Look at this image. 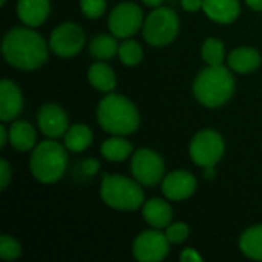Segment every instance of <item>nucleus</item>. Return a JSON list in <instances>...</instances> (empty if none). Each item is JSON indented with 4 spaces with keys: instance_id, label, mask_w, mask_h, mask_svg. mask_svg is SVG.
I'll list each match as a JSON object with an SVG mask.
<instances>
[{
    "instance_id": "19",
    "label": "nucleus",
    "mask_w": 262,
    "mask_h": 262,
    "mask_svg": "<svg viewBox=\"0 0 262 262\" xmlns=\"http://www.w3.org/2000/svg\"><path fill=\"white\" fill-rule=\"evenodd\" d=\"M37 134L32 124L28 121H14L9 127V143L18 152H28L34 149Z\"/></svg>"
},
{
    "instance_id": "28",
    "label": "nucleus",
    "mask_w": 262,
    "mask_h": 262,
    "mask_svg": "<svg viewBox=\"0 0 262 262\" xmlns=\"http://www.w3.org/2000/svg\"><path fill=\"white\" fill-rule=\"evenodd\" d=\"M190 235V229L186 223H173L166 227V236L172 244H183Z\"/></svg>"
},
{
    "instance_id": "8",
    "label": "nucleus",
    "mask_w": 262,
    "mask_h": 262,
    "mask_svg": "<svg viewBox=\"0 0 262 262\" xmlns=\"http://www.w3.org/2000/svg\"><path fill=\"white\" fill-rule=\"evenodd\" d=\"M132 177L141 184L152 187L164 178V161L152 149H138L135 150L130 161Z\"/></svg>"
},
{
    "instance_id": "16",
    "label": "nucleus",
    "mask_w": 262,
    "mask_h": 262,
    "mask_svg": "<svg viewBox=\"0 0 262 262\" xmlns=\"http://www.w3.org/2000/svg\"><path fill=\"white\" fill-rule=\"evenodd\" d=\"M203 9L210 20L221 25L233 23L241 12L238 0H203Z\"/></svg>"
},
{
    "instance_id": "29",
    "label": "nucleus",
    "mask_w": 262,
    "mask_h": 262,
    "mask_svg": "<svg viewBox=\"0 0 262 262\" xmlns=\"http://www.w3.org/2000/svg\"><path fill=\"white\" fill-rule=\"evenodd\" d=\"M80 8L88 18H98L106 11V0H80Z\"/></svg>"
},
{
    "instance_id": "30",
    "label": "nucleus",
    "mask_w": 262,
    "mask_h": 262,
    "mask_svg": "<svg viewBox=\"0 0 262 262\" xmlns=\"http://www.w3.org/2000/svg\"><path fill=\"white\" fill-rule=\"evenodd\" d=\"M11 177H12V170L11 166L6 160L0 161V190H5L8 187V184L11 183Z\"/></svg>"
},
{
    "instance_id": "34",
    "label": "nucleus",
    "mask_w": 262,
    "mask_h": 262,
    "mask_svg": "<svg viewBox=\"0 0 262 262\" xmlns=\"http://www.w3.org/2000/svg\"><path fill=\"white\" fill-rule=\"evenodd\" d=\"M9 141V129L6 126H0V147H3Z\"/></svg>"
},
{
    "instance_id": "24",
    "label": "nucleus",
    "mask_w": 262,
    "mask_h": 262,
    "mask_svg": "<svg viewBox=\"0 0 262 262\" xmlns=\"http://www.w3.org/2000/svg\"><path fill=\"white\" fill-rule=\"evenodd\" d=\"M118 46L115 35L111 37L107 34H98L89 43V52L97 60H109L118 54Z\"/></svg>"
},
{
    "instance_id": "20",
    "label": "nucleus",
    "mask_w": 262,
    "mask_h": 262,
    "mask_svg": "<svg viewBox=\"0 0 262 262\" xmlns=\"http://www.w3.org/2000/svg\"><path fill=\"white\" fill-rule=\"evenodd\" d=\"M88 78L89 83L100 92L109 94L115 89L117 86V78H115V72L112 71V68L106 63L97 61L94 63L89 71H88Z\"/></svg>"
},
{
    "instance_id": "23",
    "label": "nucleus",
    "mask_w": 262,
    "mask_h": 262,
    "mask_svg": "<svg viewBox=\"0 0 262 262\" xmlns=\"http://www.w3.org/2000/svg\"><path fill=\"white\" fill-rule=\"evenodd\" d=\"M134 152V146L121 135H115L101 144V155L107 161H123Z\"/></svg>"
},
{
    "instance_id": "6",
    "label": "nucleus",
    "mask_w": 262,
    "mask_h": 262,
    "mask_svg": "<svg viewBox=\"0 0 262 262\" xmlns=\"http://www.w3.org/2000/svg\"><path fill=\"white\" fill-rule=\"evenodd\" d=\"M180 31V18L177 12L166 6L155 8L143 25V37L152 46L170 45Z\"/></svg>"
},
{
    "instance_id": "37",
    "label": "nucleus",
    "mask_w": 262,
    "mask_h": 262,
    "mask_svg": "<svg viewBox=\"0 0 262 262\" xmlns=\"http://www.w3.org/2000/svg\"><path fill=\"white\" fill-rule=\"evenodd\" d=\"M146 6H150V8H158V6H161L163 5V2L164 0H141Z\"/></svg>"
},
{
    "instance_id": "38",
    "label": "nucleus",
    "mask_w": 262,
    "mask_h": 262,
    "mask_svg": "<svg viewBox=\"0 0 262 262\" xmlns=\"http://www.w3.org/2000/svg\"><path fill=\"white\" fill-rule=\"evenodd\" d=\"M6 3V0H2V5H5Z\"/></svg>"
},
{
    "instance_id": "12",
    "label": "nucleus",
    "mask_w": 262,
    "mask_h": 262,
    "mask_svg": "<svg viewBox=\"0 0 262 262\" xmlns=\"http://www.w3.org/2000/svg\"><path fill=\"white\" fill-rule=\"evenodd\" d=\"M37 124L48 138H58L69 129V120L63 107L55 103H45L37 115Z\"/></svg>"
},
{
    "instance_id": "31",
    "label": "nucleus",
    "mask_w": 262,
    "mask_h": 262,
    "mask_svg": "<svg viewBox=\"0 0 262 262\" xmlns=\"http://www.w3.org/2000/svg\"><path fill=\"white\" fill-rule=\"evenodd\" d=\"M81 167H83V172L86 173V175H95L97 172H98V169H100V164H98V161L97 160H94V158H88V160H84L83 163H81Z\"/></svg>"
},
{
    "instance_id": "4",
    "label": "nucleus",
    "mask_w": 262,
    "mask_h": 262,
    "mask_svg": "<svg viewBox=\"0 0 262 262\" xmlns=\"http://www.w3.org/2000/svg\"><path fill=\"white\" fill-rule=\"evenodd\" d=\"M66 167L68 154L60 143L45 140L34 147L29 160V169L37 181L43 184H54L64 175Z\"/></svg>"
},
{
    "instance_id": "26",
    "label": "nucleus",
    "mask_w": 262,
    "mask_h": 262,
    "mask_svg": "<svg viewBox=\"0 0 262 262\" xmlns=\"http://www.w3.org/2000/svg\"><path fill=\"white\" fill-rule=\"evenodd\" d=\"M201 55L204 58V61L210 66H218L223 64L224 60V45L220 38H207L203 43L201 48Z\"/></svg>"
},
{
    "instance_id": "15",
    "label": "nucleus",
    "mask_w": 262,
    "mask_h": 262,
    "mask_svg": "<svg viewBox=\"0 0 262 262\" xmlns=\"http://www.w3.org/2000/svg\"><path fill=\"white\" fill-rule=\"evenodd\" d=\"M51 12L49 0H18L17 2V15L21 23L29 28L40 26Z\"/></svg>"
},
{
    "instance_id": "1",
    "label": "nucleus",
    "mask_w": 262,
    "mask_h": 262,
    "mask_svg": "<svg viewBox=\"0 0 262 262\" xmlns=\"http://www.w3.org/2000/svg\"><path fill=\"white\" fill-rule=\"evenodd\" d=\"M3 58L20 71H34L48 60V45L45 38L29 28H12L2 41Z\"/></svg>"
},
{
    "instance_id": "11",
    "label": "nucleus",
    "mask_w": 262,
    "mask_h": 262,
    "mask_svg": "<svg viewBox=\"0 0 262 262\" xmlns=\"http://www.w3.org/2000/svg\"><path fill=\"white\" fill-rule=\"evenodd\" d=\"M169 244L170 241L167 239L166 233L160 232V229L146 230L135 238L132 244V253L140 262H160L167 256Z\"/></svg>"
},
{
    "instance_id": "27",
    "label": "nucleus",
    "mask_w": 262,
    "mask_h": 262,
    "mask_svg": "<svg viewBox=\"0 0 262 262\" xmlns=\"http://www.w3.org/2000/svg\"><path fill=\"white\" fill-rule=\"evenodd\" d=\"M21 255V246L17 239H14L9 235H3L0 238V258L5 261H14L20 258Z\"/></svg>"
},
{
    "instance_id": "9",
    "label": "nucleus",
    "mask_w": 262,
    "mask_h": 262,
    "mask_svg": "<svg viewBox=\"0 0 262 262\" xmlns=\"http://www.w3.org/2000/svg\"><path fill=\"white\" fill-rule=\"evenodd\" d=\"M84 41L86 37L81 26L68 21L58 25L52 31L49 38V48L55 55L61 58H71L81 52V49L84 48Z\"/></svg>"
},
{
    "instance_id": "3",
    "label": "nucleus",
    "mask_w": 262,
    "mask_h": 262,
    "mask_svg": "<svg viewBox=\"0 0 262 262\" xmlns=\"http://www.w3.org/2000/svg\"><path fill=\"white\" fill-rule=\"evenodd\" d=\"M235 92V80L230 71L223 66H207L193 80V95L206 107L226 104Z\"/></svg>"
},
{
    "instance_id": "35",
    "label": "nucleus",
    "mask_w": 262,
    "mask_h": 262,
    "mask_svg": "<svg viewBox=\"0 0 262 262\" xmlns=\"http://www.w3.org/2000/svg\"><path fill=\"white\" fill-rule=\"evenodd\" d=\"M246 3L255 11H262V0H246Z\"/></svg>"
},
{
    "instance_id": "32",
    "label": "nucleus",
    "mask_w": 262,
    "mask_h": 262,
    "mask_svg": "<svg viewBox=\"0 0 262 262\" xmlns=\"http://www.w3.org/2000/svg\"><path fill=\"white\" fill-rule=\"evenodd\" d=\"M180 259H181L183 262H201L203 261L201 255H200L196 250H193V249H184V250L181 252V255H180Z\"/></svg>"
},
{
    "instance_id": "22",
    "label": "nucleus",
    "mask_w": 262,
    "mask_h": 262,
    "mask_svg": "<svg viewBox=\"0 0 262 262\" xmlns=\"http://www.w3.org/2000/svg\"><path fill=\"white\" fill-rule=\"evenodd\" d=\"M241 252L255 261H262V224L252 226L239 238Z\"/></svg>"
},
{
    "instance_id": "21",
    "label": "nucleus",
    "mask_w": 262,
    "mask_h": 262,
    "mask_svg": "<svg viewBox=\"0 0 262 262\" xmlns=\"http://www.w3.org/2000/svg\"><path fill=\"white\" fill-rule=\"evenodd\" d=\"M92 140V130L86 124H74L64 134V147L69 152H83L91 146Z\"/></svg>"
},
{
    "instance_id": "18",
    "label": "nucleus",
    "mask_w": 262,
    "mask_h": 262,
    "mask_svg": "<svg viewBox=\"0 0 262 262\" xmlns=\"http://www.w3.org/2000/svg\"><path fill=\"white\" fill-rule=\"evenodd\" d=\"M229 68L238 74H249L261 66V54L253 48H238L229 54Z\"/></svg>"
},
{
    "instance_id": "36",
    "label": "nucleus",
    "mask_w": 262,
    "mask_h": 262,
    "mask_svg": "<svg viewBox=\"0 0 262 262\" xmlns=\"http://www.w3.org/2000/svg\"><path fill=\"white\" fill-rule=\"evenodd\" d=\"M215 175H216L215 166H210V167H204V178H207V180H212V178H213Z\"/></svg>"
},
{
    "instance_id": "5",
    "label": "nucleus",
    "mask_w": 262,
    "mask_h": 262,
    "mask_svg": "<svg viewBox=\"0 0 262 262\" xmlns=\"http://www.w3.org/2000/svg\"><path fill=\"white\" fill-rule=\"evenodd\" d=\"M101 200L117 210H137L144 204V192L137 180L123 175H104L100 189Z\"/></svg>"
},
{
    "instance_id": "14",
    "label": "nucleus",
    "mask_w": 262,
    "mask_h": 262,
    "mask_svg": "<svg viewBox=\"0 0 262 262\" xmlns=\"http://www.w3.org/2000/svg\"><path fill=\"white\" fill-rule=\"evenodd\" d=\"M23 109V95L20 88L8 80L3 78L0 83V118L3 123L12 121L20 115Z\"/></svg>"
},
{
    "instance_id": "17",
    "label": "nucleus",
    "mask_w": 262,
    "mask_h": 262,
    "mask_svg": "<svg viewBox=\"0 0 262 262\" xmlns=\"http://www.w3.org/2000/svg\"><path fill=\"white\" fill-rule=\"evenodd\" d=\"M172 207L167 201L152 198L143 204V218L154 229H166L172 223Z\"/></svg>"
},
{
    "instance_id": "13",
    "label": "nucleus",
    "mask_w": 262,
    "mask_h": 262,
    "mask_svg": "<svg viewBox=\"0 0 262 262\" xmlns=\"http://www.w3.org/2000/svg\"><path fill=\"white\" fill-rule=\"evenodd\" d=\"M163 193L170 201H184L196 190V178L187 170H175L163 178Z\"/></svg>"
},
{
    "instance_id": "7",
    "label": "nucleus",
    "mask_w": 262,
    "mask_h": 262,
    "mask_svg": "<svg viewBox=\"0 0 262 262\" xmlns=\"http://www.w3.org/2000/svg\"><path fill=\"white\" fill-rule=\"evenodd\" d=\"M224 140L221 134L212 129H206L198 132L189 146L190 158L200 167H210L216 166V163L224 155Z\"/></svg>"
},
{
    "instance_id": "33",
    "label": "nucleus",
    "mask_w": 262,
    "mask_h": 262,
    "mask_svg": "<svg viewBox=\"0 0 262 262\" xmlns=\"http://www.w3.org/2000/svg\"><path fill=\"white\" fill-rule=\"evenodd\" d=\"M181 6L189 12H195L203 8V0H181Z\"/></svg>"
},
{
    "instance_id": "10",
    "label": "nucleus",
    "mask_w": 262,
    "mask_h": 262,
    "mask_svg": "<svg viewBox=\"0 0 262 262\" xmlns=\"http://www.w3.org/2000/svg\"><path fill=\"white\" fill-rule=\"evenodd\" d=\"M144 15L138 5L135 3H121L117 5L107 18V26L111 32L118 38H129L143 29Z\"/></svg>"
},
{
    "instance_id": "2",
    "label": "nucleus",
    "mask_w": 262,
    "mask_h": 262,
    "mask_svg": "<svg viewBox=\"0 0 262 262\" xmlns=\"http://www.w3.org/2000/svg\"><path fill=\"white\" fill-rule=\"evenodd\" d=\"M97 121L103 130L112 135H130L140 126V114L135 104L118 94L109 92L97 107Z\"/></svg>"
},
{
    "instance_id": "25",
    "label": "nucleus",
    "mask_w": 262,
    "mask_h": 262,
    "mask_svg": "<svg viewBox=\"0 0 262 262\" xmlns=\"http://www.w3.org/2000/svg\"><path fill=\"white\" fill-rule=\"evenodd\" d=\"M118 57L126 66H137L143 60V48L138 41L127 38L120 43Z\"/></svg>"
}]
</instances>
